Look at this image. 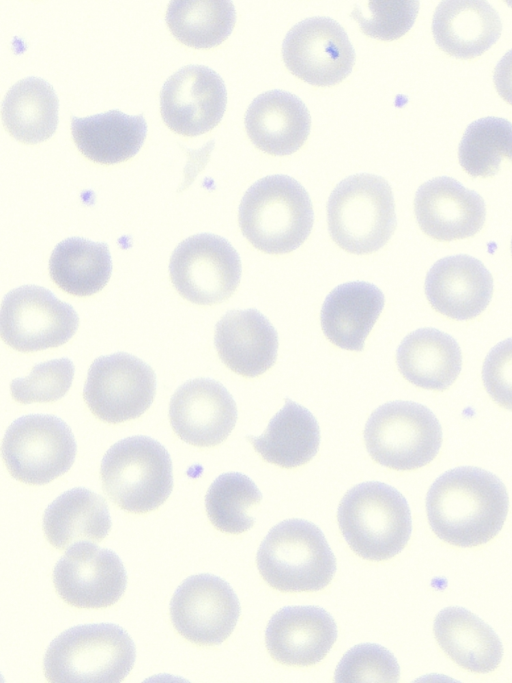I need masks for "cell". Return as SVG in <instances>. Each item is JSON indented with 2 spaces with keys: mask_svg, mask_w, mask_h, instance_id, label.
<instances>
[{
  "mask_svg": "<svg viewBox=\"0 0 512 683\" xmlns=\"http://www.w3.org/2000/svg\"><path fill=\"white\" fill-rule=\"evenodd\" d=\"M59 101L42 78L27 77L14 84L2 103V119L17 140L36 144L50 138L58 125Z\"/></svg>",
  "mask_w": 512,
  "mask_h": 683,
  "instance_id": "30",
  "label": "cell"
},
{
  "mask_svg": "<svg viewBox=\"0 0 512 683\" xmlns=\"http://www.w3.org/2000/svg\"><path fill=\"white\" fill-rule=\"evenodd\" d=\"M111 271L107 244L81 237L60 242L49 260L51 279L63 291L74 296L84 297L99 292L109 281Z\"/></svg>",
  "mask_w": 512,
  "mask_h": 683,
  "instance_id": "31",
  "label": "cell"
},
{
  "mask_svg": "<svg viewBox=\"0 0 512 683\" xmlns=\"http://www.w3.org/2000/svg\"><path fill=\"white\" fill-rule=\"evenodd\" d=\"M77 445L70 427L53 415H26L7 429L2 456L10 474L32 485L46 484L74 463Z\"/></svg>",
  "mask_w": 512,
  "mask_h": 683,
  "instance_id": "9",
  "label": "cell"
},
{
  "mask_svg": "<svg viewBox=\"0 0 512 683\" xmlns=\"http://www.w3.org/2000/svg\"><path fill=\"white\" fill-rule=\"evenodd\" d=\"M240 615V604L231 586L211 574L185 579L170 603L175 629L199 645H218L232 633Z\"/></svg>",
  "mask_w": 512,
  "mask_h": 683,
  "instance_id": "14",
  "label": "cell"
},
{
  "mask_svg": "<svg viewBox=\"0 0 512 683\" xmlns=\"http://www.w3.org/2000/svg\"><path fill=\"white\" fill-rule=\"evenodd\" d=\"M458 157L470 176H494L504 158L512 162V123L499 117L472 122L463 134Z\"/></svg>",
  "mask_w": 512,
  "mask_h": 683,
  "instance_id": "33",
  "label": "cell"
},
{
  "mask_svg": "<svg viewBox=\"0 0 512 683\" xmlns=\"http://www.w3.org/2000/svg\"><path fill=\"white\" fill-rule=\"evenodd\" d=\"M103 490L121 509L146 513L162 505L172 492V462L168 451L147 436L116 442L100 467Z\"/></svg>",
  "mask_w": 512,
  "mask_h": 683,
  "instance_id": "7",
  "label": "cell"
},
{
  "mask_svg": "<svg viewBox=\"0 0 512 683\" xmlns=\"http://www.w3.org/2000/svg\"><path fill=\"white\" fill-rule=\"evenodd\" d=\"M414 211L422 231L438 241L473 236L483 227L486 217L483 198L447 176L429 180L418 188Z\"/></svg>",
  "mask_w": 512,
  "mask_h": 683,
  "instance_id": "18",
  "label": "cell"
},
{
  "mask_svg": "<svg viewBox=\"0 0 512 683\" xmlns=\"http://www.w3.org/2000/svg\"><path fill=\"white\" fill-rule=\"evenodd\" d=\"M384 303L382 291L371 283L338 285L324 300L320 314L322 330L334 345L361 351Z\"/></svg>",
  "mask_w": 512,
  "mask_h": 683,
  "instance_id": "24",
  "label": "cell"
},
{
  "mask_svg": "<svg viewBox=\"0 0 512 683\" xmlns=\"http://www.w3.org/2000/svg\"><path fill=\"white\" fill-rule=\"evenodd\" d=\"M327 222L331 238L343 250L358 255L379 250L396 227L390 185L367 173L342 180L328 199Z\"/></svg>",
  "mask_w": 512,
  "mask_h": 683,
  "instance_id": "6",
  "label": "cell"
},
{
  "mask_svg": "<svg viewBox=\"0 0 512 683\" xmlns=\"http://www.w3.org/2000/svg\"><path fill=\"white\" fill-rule=\"evenodd\" d=\"M511 250H512V241H511Z\"/></svg>",
  "mask_w": 512,
  "mask_h": 683,
  "instance_id": "40",
  "label": "cell"
},
{
  "mask_svg": "<svg viewBox=\"0 0 512 683\" xmlns=\"http://www.w3.org/2000/svg\"><path fill=\"white\" fill-rule=\"evenodd\" d=\"M53 583L66 603L78 608H103L121 598L127 576L114 551L79 542L56 563Z\"/></svg>",
  "mask_w": 512,
  "mask_h": 683,
  "instance_id": "15",
  "label": "cell"
},
{
  "mask_svg": "<svg viewBox=\"0 0 512 683\" xmlns=\"http://www.w3.org/2000/svg\"><path fill=\"white\" fill-rule=\"evenodd\" d=\"M214 343L222 362L244 377L263 374L277 357V332L256 309L227 312L216 324Z\"/></svg>",
  "mask_w": 512,
  "mask_h": 683,
  "instance_id": "21",
  "label": "cell"
},
{
  "mask_svg": "<svg viewBox=\"0 0 512 683\" xmlns=\"http://www.w3.org/2000/svg\"><path fill=\"white\" fill-rule=\"evenodd\" d=\"M364 440L377 463L395 470L425 466L438 454L442 429L426 406L393 401L377 408L364 428Z\"/></svg>",
  "mask_w": 512,
  "mask_h": 683,
  "instance_id": "8",
  "label": "cell"
},
{
  "mask_svg": "<svg viewBox=\"0 0 512 683\" xmlns=\"http://www.w3.org/2000/svg\"><path fill=\"white\" fill-rule=\"evenodd\" d=\"M74 370V365L68 358L37 364L27 377L11 382V395L22 404L56 401L68 392Z\"/></svg>",
  "mask_w": 512,
  "mask_h": 683,
  "instance_id": "35",
  "label": "cell"
},
{
  "mask_svg": "<svg viewBox=\"0 0 512 683\" xmlns=\"http://www.w3.org/2000/svg\"><path fill=\"white\" fill-rule=\"evenodd\" d=\"M247 439L265 461L283 468H294L316 455L320 429L310 411L287 398L264 433L258 437L247 436Z\"/></svg>",
  "mask_w": 512,
  "mask_h": 683,
  "instance_id": "29",
  "label": "cell"
},
{
  "mask_svg": "<svg viewBox=\"0 0 512 683\" xmlns=\"http://www.w3.org/2000/svg\"><path fill=\"white\" fill-rule=\"evenodd\" d=\"M235 21V8L227 0H174L166 12V23L174 37L198 49L221 44L231 34Z\"/></svg>",
  "mask_w": 512,
  "mask_h": 683,
  "instance_id": "32",
  "label": "cell"
},
{
  "mask_svg": "<svg viewBox=\"0 0 512 683\" xmlns=\"http://www.w3.org/2000/svg\"><path fill=\"white\" fill-rule=\"evenodd\" d=\"M501 30L498 13L481 0L442 1L432 20L436 44L459 59L482 55L498 40Z\"/></svg>",
  "mask_w": 512,
  "mask_h": 683,
  "instance_id": "23",
  "label": "cell"
},
{
  "mask_svg": "<svg viewBox=\"0 0 512 683\" xmlns=\"http://www.w3.org/2000/svg\"><path fill=\"white\" fill-rule=\"evenodd\" d=\"M135 657L134 642L120 626L77 625L50 643L44 673L54 683H118L133 668Z\"/></svg>",
  "mask_w": 512,
  "mask_h": 683,
  "instance_id": "3",
  "label": "cell"
},
{
  "mask_svg": "<svg viewBox=\"0 0 512 683\" xmlns=\"http://www.w3.org/2000/svg\"><path fill=\"white\" fill-rule=\"evenodd\" d=\"M493 79L498 94L512 105V49L497 63Z\"/></svg>",
  "mask_w": 512,
  "mask_h": 683,
  "instance_id": "39",
  "label": "cell"
},
{
  "mask_svg": "<svg viewBox=\"0 0 512 683\" xmlns=\"http://www.w3.org/2000/svg\"><path fill=\"white\" fill-rule=\"evenodd\" d=\"M482 379L491 398L512 410V338L496 344L485 358Z\"/></svg>",
  "mask_w": 512,
  "mask_h": 683,
  "instance_id": "38",
  "label": "cell"
},
{
  "mask_svg": "<svg viewBox=\"0 0 512 683\" xmlns=\"http://www.w3.org/2000/svg\"><path fill=\"white\" fill-rule=\"evenodd\" d=\"M241 260L223 237L193 235L174 250L169 264L173 286L188 301L212 305L229 298L239 285Z\"/></svg>",
  "mask_w": 512,
  "mask_h": 683,
  "instance_id": "10",
  "label": "cell"
},
{
  "mask_svg": "<svg viewBox=\"0 0 512 683\" xmlns=\"http://www.w3.org/2000/svg\"><path fill=\"white\" fill-rule=\"evenodd\" d=\"M78 325L73 307L44 287H18L8 292L2 302L1 337L20 352L58 347L72 338Z\"/></svg>",
  "mask_w": 512,
  "mask_h": 683,
  "instance_id": "11",
  "label": "cell"
},
{
  "mask_svg": "<svg viewBox=\"0 0 512 683\" xmlns=\"http://www.w3.org/2000/svg\"><path fill=\"white\" fill-rule=\"evenodd\" d=\"M434 634L442 650L462 668L488 673L501 662L500 639L489 625L465 608L441 610L434 621Z\"/></svg>",
  "mask_w": 512,
  "mask_h": 683,
  "instance_id": "26",
  "label": "cell"
},
{
  "mask_svg": "<svg viewBox=\"0 0 512 683\" xmlns=\"http://www.w3.org/2000/svg\"><path fill=\"white\" fill-rule=\"evenodd\" d=\"M170 423L184 442L198 447L223 442L237 420L235 401L219 382L208 378L189 380L173 394Z\"/></svg>",
  "mask_w": 512,
  "mask_h": 683,
  "instance_id": "17",
  "label": "cell"
},
{
  "mask_svg": "<svg viewBox=\"0 0 512 683\" xmlns=\"http://www.w3.org/2000/svg\"><path fill=\"white\" fill-rule=\"evenodd\" d=\"M111 528L106 501L86 488H73L57 497L45 510L43 530L49 543L68 549L79 542H99Z\"/></svg>",
  "mask_w": 512,
  "mask_h": 683,
  "instance_id": "28",
  "label": "cell"
},
{
  "mask_svg": "<svg viewBox=\"0 0 512 683\" xmlns=\"http://www.w3.org/2000/svg\"><path fill=\"white\" fill-rule=\"evenodd\" d=\"M350 548L364 559H389L406 546L412 531L404 496L392 486L372 481L358 484L342 498L337 512Z\"/></svg>",
  "mask_w": 512,
  "mask_h": 683,
  "instance_id": "4",
  "label": "cell"
},
{
  "mask_svg": "<svg viewBox=\"0 0 512 683\" xmlns=\"http://www.w3.org/2000/svg\"><path fill=\"white\" fill-rule=\"evenodd\" d=\"M227 92L222 78L203 65H187L171 75L160 92L165 124L184 136H198L222 119Z\"/></svg>",
  "mask_w": 512,
  "mask_h": 683,
  "instance_id": "16",
  "label": "cell"
},
{
  "mask_svg": "<svg viewBox=\"0 0 512 683\" xmlns=\"http://www.w3.org/2000/svg\"><path fill=\"white\" fill-rule=\"evenodd\" d=\"M71 132L79 151L100 164H116L132 158L147 134L142 114L131 116L117 109L89 117H71Z\"/></svg>",
  "mask_w": 512,
  "mask_h": 683,
  "instance_id": "27",
  "label": "cell"
},
{
  "mask_svg": "<svg viewBox=\"0 0 512 683\" xmlns=\"http://www.w3.org/2000/svg\"><path fill=\"white\" fill-rule=\"evenodd\" d=\"M156 393V376L139 358L124 352L101 356L91 364L83 397L100 420L120 423L142 415Z\"/></svg>",
  "mask_w": 512,
  "mask_h": 683,
  "instance_id": "12",
  "label": "cell"
},
{
  "mask_svg": "<svg viewBox=\"0 0 512 683\" xmlns=\"http://www.w3.org/2000/svg\"><path fill=\"white\" fill-rule=\"evenodd\" d=\"M311 118L296 95L271 90L258 95L245 114V128L252 143L265 153L283 156L296 152L306 141Z\"/></svg>",
  "mask_w": 512,
  "mask_h": 683,
  "instance_id": "22",
  "label": "cell"
},
{
  "mask_svg": "<svg viewBox=\"0 0 512 683\" xmlns=\"http://www.w3.org/2000/svg\"><path fill=\"white\" fill-rule=\"evenodd\" d=\"M261 499V492L248 476L229 472L218 476L210 485L205 507L209 520L218 530L239 534L254 525L255 519L248 515V509Z\"/></svg>",
  "mask_w": 512,
  "mask_h": 683,
  "instance_id": "34",
  "label": "cell"
},
{
  "mask_svg": "<svg viewBox=\"0 0 512 683\" xmlns=\"http://www.w3.org/2000/svg\"><path fill=\"white\" fill-rule=\"evenodd\" d=\"M396 362L401 374L412 384L443 391L460 374L462 355L452 336L435 328H421L402 340Z\"/></svg>",
  "mask_w": 512,
  "mask_h": 683,
  "instance_id": "25",
  "label": "cell"
},
{
  "mask_svg": "<svg viewBox=\"0 0 512 683\" xmlns=\"http://www.w3.org/2000/svg\"><path fill=\"white\" fill-rule=\"evenodd\" d=\"M431 306L455 320H469L482 313L493 294V278L478 259L454 255L434 263L425 279Z\"/></svg>",
  "mask_w": 512,
  "mask_h": 683,
  "instance_id": "20",
  "label": "cell"
},
{
  "mask_svg": "<svg viewBox=\"0 0 512 683\" xmlns=\"http://www.w3.org/2000/svg\"><path fill=\"white\" fill-rule=\"evenodd\" d=\"M509 498L494 474L471 466L443 473L430 487L426 511L433 532L443 541L473 547L494 538L508 513Z\"/></svg>",
  "mask_w": 512,
  "mask_h": 683,
  "instance_id": "1",
  "label": "cell"
},
{
  "mask_svg": "<svg viewBox=\"0 0 512 683\" xmlns=\"http://www.w3.org/2000/svg\"><path fill=\"white\" fill-rule=\"evenodd\" d=\"M262 578L282 592L318 591L336 572V559L322 531L302 519L274 526L257 552Z\"/></svg>",
  "mask_w": 512,
  "mask_h": 683,
  "instance_id": "5",
  "label": "cell"
},
{
  "mask_svg": "<svg viewBox=\"0 0 512 683\" xmlns=\"http://www.w3.org/2000/svg\"><path fill=\"white\" fill-rule=\"evenodd\" d=\"M282 57L288 70L314 86H332L352 71L355 51L343 27L328 17L305 19L286 34Z\"/></svg>",
  "mask_w": 512,
  "mask_h": 683,
  "instance_id": "13",
  "label": "cell"
},
{
  "mask_svg": "<svg viewBox=\"0 0 512 683\" xmlns=\"http://www.w3.org/2000/svg\"><path fill=\"white\" fill-rule=\"evenodd\" d=\"M239 226L246 239L268 254L297 249L308 238L314 221L304 187L287 175H270L255 182L239 205Z\"/></svg>",
  "mask_w": 512,
  "mask_h": 683,
  "instance_id": "2",
  "label": "cell"
},
{
  "mask_svg": "<svg viewBox=\"0 0 512 683\" xmlns=\"http://www.w3.org/2000/svg\"><path fill=\"white\" fill-rule=\"evenodd\" d=\"M369 13L357 7L351 16L362 32L372 38L391 41L400 38L413 26L419 10L418 1H369Z\"/></svg>",
  "mask_w": 512,
  "mask_h": 683,
  "instance_id": "37",
  "label": "cell"
},
{
  "mask_svg": "<svg viewBox=\"0 0 512 683\" xmlns=\"http://www.w3.org/2000/svg\"><path fill=\"white\" fill-rule=\"evenodd\" d=\"M397 660L386 648L371 643L351 648L335 670L338 683L389 682L399 680Z\"/></svg>",
  "mask_w": 512,
  "mask_h": 683,
  "instance_id": "36",
  "label": "cell"
},
{
  "mask_svg": "<svg viewBox=\"0 0 512 683\" xmlns=\"http://www.w3.org/2000/svg\"><path fill=\"white\" fill-rule=\"evenodd\" d=\"M337 638L332 616L317 606H287L268 622L265 641L272 658L290 666L320 662Z\"/></svg>",
  "mask_w": 512,
  "mask_h": 683,
  "instance_id": "19",
  "label": "cell"
}]
</instances>
